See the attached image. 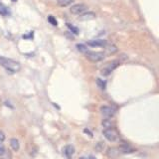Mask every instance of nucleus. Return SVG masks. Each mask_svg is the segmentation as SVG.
<instances>
[{
    "label": "nucleus",
    "mask_w": 159,
    "mask_h": 159,
    "mask_svg": "<svg viewBox=\"0 0 159 159\" xmlns=\"http://www.w3.org/2000/svg\"><path fill=\"white\" fill-rule=\"evenodd\" d=\"M0 66H2L4 69L11 73H17L21 70V65L20 63L14 61L12 59H9L6 57L0 56Z\"/></svg>",
    "instance_id": "f257e3e1"
},
{
    "label": "nucleus",
    "mask_w": 159,
    "mask_h": 159,
    "mask_svg": "<svg viewBox=\"0 0 159 159\" xmlns=\"http://www.w3.org/2000/svg\"><path fill=\"white\" fill-rule=\"evenodd\" d=\"M119 63H120V62H119L118 60H113V61H111V62L107 63L103 66V68L101 70L102 76H103V77L109 76V74H111V72L113 71V70L116 69L119 66Z\"/></svg>",
    "instance_id": "f03ea898"
},
{
    "label": "nucleus",
    "mask_w": 159,
    "mask_h": 159,
    "mask_svg": "<svg viewBox=\"0 0 159 159\" xmlns=\"http://www.w3.org/2000/svg\"><path fill=\"white\" fill-rule=\"evenodd\" d=\"M87 59L89 61L93 62V63H98L101 62L106 57V54L103 52H93V51H86L84 52Z\"/></svg>",
    "instance_id": "7ed1b4c3"
},
{
    "label": "nucleus",
    "mask_w": 159,
    "mask_h": 159,
    "mask_svg": "<svg viewBox=\"0 0 159 159\" xmlns=\"http://www.w3.org/2000/svg\"><path fill=\"white\" fill-rule=\"evenodd\" d=\"M87 10H88L87 5H84L83 3H80V4L73 5V6L70 8V12L74 15H81V14H84Z\"/></svg>",
    "instance_id": "20e7f679"
},
{
    "label": "nucleus",
    "mask_w": 159,
    "mask_h": 159,
    "mask_svg": "<svg viewBox=\"0 0 159 159\" xmlns=\"http://www.w3.org/2000/svg\"><path fill=\"white\" fill-rule=\"evenodd\" d=\"M103 135L106 137L108 141H116L117 137H118V134L117 132L114 130L113 128H106L103 130Z\"/></svg>",
    "instance_id": "39448f33"
},
{
    "label": "nucleus",
    "mask_w": 159,
    "mask_h": 159,
    "mask_svg": "<svg viewBox=\"0 0 159 159\" xmlns=\"http://www.w3.org/2000/svg\"><path fill=\"white\" fill-rule=\"evenodd\" d=\"M101 113L107 118L112 117L114 116V113H116V108H113L111 107H107V106H102L101 107Z\"/></svg>",
    "instance_id": "423d86ee"
},
{
    "label": "nucleus",
    "mask_w": 159,
    "mask_h": 159,
    "mask_svg": "<svg viewBox=\"0 0 159 159\" xmlns=\"http://www.w3.org/2000/svg\"><path fill=\"white\" fill-rule=\"evenodd\" d=\"M88 46H91V47H102V48H106L108 42L106 41V40H91V41H88L87 42Z\"/></svg>",
    "instance_id": "0eeeda50"
},
{
    "label": "nucleus",
    "mask_w": 159,
    "mask_h": 159,
    "mask_svg": "<svg viewBox=\"0 0 159 159\" xmlns=\"http://www.w3.org/2000/svg\"><path fill=\"white\" fill-rule=\"evenodd\" d=\"M64 154L65 155L67 156V158H71L72 157V155L75 153V148L72 146V145H67L66 147L64 148Z\"/></svg>",
    "instance_id": "6e6552de"
},
{
    "label": "nucleus",
    "mask_w": 159,
    "mask_h": 159,
    "mask_svg": "<svg viewBox=\"0 0 159 159\" xmlns=\"http://www.w3.org/2000/svg\"><path fill=\"white\" fill-rule=\"evenodd\" d=\"M96 18V15H94L93 12H89V13H84V14H81V16H80V20H82V21H86V20H91V19H93Z\"/></svg>",
    "instance_id": "1a4fd4ad"
},
{
    "label": "nucleus",
    "mask_w": 159,
    "mask_h": 159,
    "mask_svg": "<svg viewBox=\"0 0 159 159\" xmlns=\"http://www.w3.org/2000/svg\"><path fill=\"white\" fill-rule=\"evenodd\" d=\"M10 146H11V148L13 149L14 151H18L19 150V147H20L18 139H16V138L10 139Z\"/></svg>",
    "instance_id": "9d476101"
},
{
    "label": "nucleus",
    "mask_w": 159,
    "mask_h": 159,
    "mask_svg": "<svg viewBox=\"0 0 159 159\" xmlns=\"http://www.w3.org/2000/svg\"><path fill=\"white\" fill-rule=\"evenodd\" d=\"M106 53L107 55H113V54H116L117 52V48L114 46V45H107V46L106 47Z\"/></svg>",
    "instance_id": "9b49d317"
},
{
    "label": "nucleus",
    "mask_w": 159,
    "mask_h": 159,
    "mask_svg": "<svg viewBox=\"0 0 159 159\" xmlns=\"http://www.w3.org/2000/svg\"><path fill=\"white\" fill-rule=\"evenodd\" d=\"M118 150L121 151L122 153H130V152L133 151V149L129 145H127V144H122V145L119 146Z\"/></svg>",
    "instance_id": "f8f14e48"
},
{
    "label": "nucleus",
    "mask_w": 159,
    "mask_h": 159,
    "mask_svg": "<svg viewBox=\"0 0 159 159\" xmlns=\"http://www.w3.org/2000/svg\"><path fill=\"white\" fill-rule=\"evenodd\" d=\"M102 126H103L104 128H112V127H113V122H112L109 118L103 119L102 122Z\"/></svg>",
    "instance_id": "ddd939ff"
},
{
    "label": "nucleus",
    "mask_w": 159,
    "mask_h": 159,
    "mask_svg": "<svg viewBox=\"0 0 159 159\" xmlns=\"http://www.w3.org/2000/svg\"><path fill=\"white\" fill-rule=\"evenodd\" d=\"M74 2V0H58V5L61 7H67Z\"/></svg>",
    "instance_id": "4468645a"
},
{
    "label": "nucleus",
    "mask_w": 159,
    "mask_h": 159,
    "mask_svg": "<svg viewBox=\"0 0 159 159\" xmlns=\"http://www.w3.org/2000/svg\"><path fill=\"white\" fill-rule=\"evenodd\" d=\"M0 15H3V16L9 15V9L1 2H0Z\"/></svg>",
    "instance_id": "2eb2a0df"
},
{
    "label": "nucleus",
    "mask_w": 159,
    "mask_h": 159,
    "mask_svg": "<svg viewBox=\"0 0 159 159\" xmlns=\"http://www.w3.org/2000/svg\"><path fill=\"white\" fill-rule=\"evenodd\" d=\"M97 84L98 86L101 88V89H106V82L104 81H102L101 79H97Z\"/></svg>",
    "instance_id": "dca6fc26"
},
{
    "label": "nucleus",
    "mask_w": 159,
    "mask_h": 159,
    "mask_svg": "<svg viewBox=\"0 0 159 159\" xmlns=\"http://www.w3.org/2000/svg\"><path fill=\"white\" fill-rule=\"evenodd\" d=\"M48 21L51 23L52 25H54V26H57V25H58V22H57L56 18L53 17V16H48Z\"/></svg>",
    "instance_id": "f3484780"
},
{
    "label": "nucleus",
    "mask_w": 159,
    "mask_h": 159,
    "mask_svg": "<svg viewBox=\"0 0 159 159\" xmlns=\"http://www.w3.org/2000/svg\"><path fill=\"white\" fill-rule=\"evenodd\" d=\"M77 48L79 49V51L84 52V53L87 51V48H86V46H84V45H82V44H78V45H77Z\"/></svg>",
    "instance_id": "a211bd4d"
},
{
    "label": "nucleus",
    "mask_w": 159,
    "mask_h": 159,
    "mask_svg": "<svg viewBox=\"0 0 159 159\" xmlns=\"http://www.w3.org/2000/svg\"><path fill=\"white\" fill-rule=\"evenodd\" d=\"M67 26H68L70 29H71V31H73L75 34H78V33H79V30H78L76 27H74L73 25H71V24H67Z\"/></svg>",
    "instance_id": "6ab92c4d"
},
{
    "label": "nucleus",
    "mask_w": 159,
    "mask_h": 159,
    "mask_svg": "<svg viewBox=\"0 0 159 159\" xmlns=\"http://www.w3.org/2000/svg\"><path fill=\"white\" fill-rule=\"evenodd\" d=\"M5 140V134L2 130H0V141H4Z\"/></svg>",
    "instance_id": "aec40b11"
},
{
    "label": "nucleus",
    "mask_w": 159,
    "mask_h": 159,
    "mask_svg": "<svg viewBox=\"0 0 159 159\" xmlns=\"http://www.w3.org/2000/svg\"><path fill=\"white\" fill-rule=\"evenodd\" d=\"M5 153V149H4V146L2 145L1 143H0V155H3Z\"/></svg>",
    "instance_id": "412c9836"
},
{
    "label": "nucleus",
    "mask_w": 159,
    "mask_h": 159,
    "mask_svg": "<svg viewBox=\"0 0 159 159\" xmlns=\"http://www.w3.org/2000/svg\"><path fill=\"white\" fill-rule=\"evenodd\" d=\"M80 159H86V158H84V157H81V158H80Z\"/></svg>",
    "instance_id": "4be33fe9"
},
{
    "label": "nucleus",
    "mask_w": 159,
    "mask_h": 159,
    "mask_svg": "<svg viewBox=\"0 0 159 159\" xmlns=\"http://www.w3.org/2000/svg\"><path fill=\"white\" fill-rule=\"evenodd\" d=\"M12 1H16V0H12Z\"/></svg>",
    "instance_id": "5701e85b"
},
{
    "label": "nucleus",
    "mask_w": 159,
    "mask_h": 159,
    "mask_svg": "<svg viewBox=\"0 0 159 159\" xmlns=\"http://www.w3.org/2000/svg\"><path fill=\"white\" fill-rule=\"evenodd\" d=\"M1 159H3V158H1Z\"/></svg>",
    "instance_id": "b1692460"
}]
</instances>
